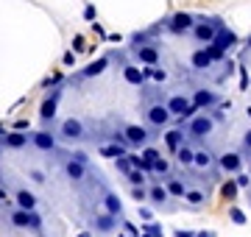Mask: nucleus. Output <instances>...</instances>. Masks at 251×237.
Returning a JSON list of instances; mask_svg holds the SVG:
<instances>
[{
  "label": "nucleus",
  "instance_id": "45",
  "mask_svg": "<svg viewBox=\"0 0 251 237\" xmlns=\"http://www.w3.org/2000/svg\"><path fill=\"white\" fill-rule=\"evenodd\" d=\"M137 212H140V218H143V220H151V218H153V212L148 210V207H140Z\"/></svg>",
  "mask_w": 251,
  "mask_h": 237
},
{
  "label": "nucleus",
  "instance_id": "18",
  "mask_svg": "<svg viewBox=\"0 0 251 237\" xmlns=\"http://www.w3.org/2000/svg\"><path fill=\"white\" fill-rule=\"evenodd\" d=\"M64 173H67V179H70V182H81V179L87 176V165L70 156V159H67V165H64Z\"/></svg>",
  "mask_w": 251,
  "mask_h": 237
},
{
  "label": "nucleus",
  "instance_id": "48",
  "mask_svg": "<svg viewBox=\"0 0 251 237\" xmlns=\"http://www.w3.org/2000/svg\"><path fill=\"white\" fill-rule=\"evenodd\" d=\"M73 159H78V162H84V165L90 162V156L84 154V151H75V154H73Z\"/></svg>",
  "mask_w": 251,
  "mask_h": 237
},
{
  "label": "nucleus",
  "instance_id": "28",
  "mask_svg": "<svg viewBox=\"0 0 251 237\" xmlns=\"http://www.w3.org/2000/svg\"><path fill=\"white\" fill-rule=\"evenodd\" d=\"M103 207H106V212H112V215H120V212H123V204H120V198H117L115 192H106V195H103Z\"/></svg>",
  "mask_w": 251,
  "mask_h": 237
},
{
  "label": "nucleus",
  "instance_id": "57",
  "mask_svg": "<svg viewBox=\"0 0 251 237\" xmlns=\"http://www.w3.org/2000/svg\"><path fill=\"white\" fill-rule=\"evenodd\" d=\"M249 201H251V198H249Z\"/></svg>",
  "mask_w": 251,
  "mask_h": 237
},
{
  "label": "nucleus",
  "instance_id": "21",
  "mask_svg": "<svg viewBox=\"0 0 251 237\" xmlns=\"http://www.w3.org/2000/svg\"><path fill=\"white\" fill-rule=\"evenodd\" d=\"M31 140H34V145L39 148V151H53L56 148V137L50 134V131H36Z\"/></svg>",
  "mask_w": 251,
  "mask_h": 237
},
{
  "label": "nucleus",
  "instance_id": "36",
  "mask_svg": "<svg viewBox=\"0 0 251 237\" xmlns=\"http://www.w3.org/2000/svg\"><path fill=\"white\" fill-rule=\"evenodd\" d=\"M11 223H14V226H28V212L25 210H17L14 215H11Z\"/></svg>",
  "mask_w": 251,
  "mask_h": 237
},
{
  "label": "nucleus",
  "instance_id": "19",
  "mask_svg": "<svg viewBox=\"0 0 251 237\" xmlns=\"http://www.w3.org/2000/svg\"><path fill=\"white\" fill-rule=\"evenodd\" d=\"M212 42H218V45L226 47V50H232V47L237 45V34H234L232 28L221 25V28H218V34H215V39H212Z\"/></svg>",
  "mask_w": 251,
  "mask_h": 237
},
{
  "label": "nucleus",
  "instance_id": "42",
  "mask_svg": "<svg viewBox=\"0 0 251 237\" xmlns=\"http://www.w3.org/2000/svg\"><path fill=\"white\" fill-rule=\"evenodd\" d=\"M84 47L87 45H84V37H81V34L78 37H73V50H84Z\"/></svg>",
  "mask_w": 251,
  "mask_h": 237
},
{
  "label": "nucleus",
  "instance_id": "52",
  "mask_svg": "<svg viewBox=\"0 0 251 237\" xmlns=\"http://www.w3.org/2000/svg\"><path fill=\"white\" fill-rule=\"evenodd\" d=\"M78 237H92V235H90V232H81V235H78Z\"/></svg>",
  "mask_w": 251,
  "mask_h": 237
},
{
  "label": "nucleus",
  "instance_id": "30",
  "mask_svg": "<svg viewBox=\"0 0 251 237\" xmlns=\"http://www.w3.org/2000/svg\"><path fill=\"white\" fill-rule=\"evenodd\" d=\"M237 190H240V187H237V182H234V179H229V182L221 184V195H224L226 201H234V198H237Z\"/></svg>",
  "mask_w": 251,
  "mask_h": 237
},
{
  "label": "nucleus",
  "instance_id": "26",
  "mask_svg": "<svg viewBox=\"0 0 251 237\" xmlns=\"http://www.w3.org/2000/svg\"><path fill=\"white\" fill-rule=\"evenodd\" d=\"M17 204H20V210L31 212V210H36V195L34 192H28V190H20L17 192Z\"/></svg>",
  "mask_w": 251,
  "mask_h": 237
},
{
  "label": "nucleus",
  "instance_id": "10",
  "mask_svg": "<svg viewBox=\"0 0 251 237\" xmlns=\"http://www.w3.org/2000/svg\"><path fill=\"white\" fill-rule=\"evenodd\" d=\"M196 170H218V156L209 148H196V159H193Z\"/></svg>",
  "mask_w": 251,
  "mask_h": 237
},
{
  "label": "nucleus",
  "instance_id": "4",
  "mask_svg": "<svg viewBox=\"0 0 251 237\" xmlns=\"http://www.w3.org/2000/svg\"><path fill=\"white\" fill-rule=\"evenodd\" d=\"M224 25V20L221 17H196V25H193V39H196L198 45H206V42H212L218 34V28Z\"/></svg>",
  "mask_w": 251,
  "mask_h": 237
},
{
  "label": "nucleus",
  "instance_id": "1",
  "mask_svg": "<svg viewBox=\"0 0 251 237\" xmlns=\"http://www.w3.org/2000/svg\"><path fill=\"white\" fill-rule=\"evenodd\" d=\"M165 103H168V109H171V115L176 120H179V126H184V123H187L190 118H196L198 112V106L196 103H193V98H187V95H181V92H173L171 98L165 100Z\"/></svg>",
  "mask_w": 251,
  "mask_h": 237
},
{
  "label": "nucleus",
  "instance_id": "35",
  "mask_svg": "<svg viewBox=\"0 0 251 237\" xmlns=\"http://www.w3.org/2000/svg\"><path fill=\"white\" fill-rule=\"evenodd\" d=\"M131 198L137 201V204H143V201H148V187H131Z\"/></svg>",
  "mask_w": 251,
  "mask_h": 237
},
{
  "label": "nucleus",
  "instance_id": "23",
  "mask_svg": "<svg viewBox=\"0 0 251 237\" xmlns=\"http://www.w3.org/2000/svg\"><path fill=\"white\" fill-rule=\"evenodd\" d=\"M106 67H109V59H106V56H100L98 62H92L90 67H84V73H81V75H84V78H95V75H100Z\"/></svg>",
  "mask_w": 251,
  "mask_h": 237
},
{
  "label": "nucleus",
  "instance_id": "34",
  "mask_svg": "<svg viewBox=\"0 0 251 237\" xmlns=\"http://www.w3.org/2000/svg\"><path fill=\"white\" fill-rule=\"evenodd\" d=\"M115 167L120 170V173H128V170H131V159H128V154L117 156V159H115Z\"/></svg>",
  "mask_w": 251,
  "mask_h": 237
},
{
  "label": "nucleus",
  "instance_id": "46",
  "mask_svg": "<svg viewBox=\"0 0 251 237\" xmlns=\"http://www.w3.org/2000/svg\"><path fill=\"white\" fill-rule=\"evenodd\" d=\"M31 179H34L36 184H42L45 182V173H42V170H31Z\"/></svg>",
  "mask_w": 251,
  "mask_h": 237
},
{
  "label": "nucleus",
  "instance_id": "50",
  "mask_svg": "<svg viewBox=\"0 0 251 237\" xmlns=\"http://www.w3.org/2000/svg\"><path fill=\"white\" fill-rule=\"evenodd\" d=\"M196 237H215V232H196Z\"/></svg>",
  "mask_w": 251,
  "mask_h": 237
},
{
  "label": "nucleus",
  "instance_id": "29",
  "mask_svg": "<svg viewBox=\"0 0 251 237\" xmlns=\"http://www.w3.org/2000/svg\"><path fill=\"white\" fill-rule=\"evenodd\" d=\"M184 201H190L193 207H204V204H206V192H204V190H196V187H193V190L187 187V192H184Z\"/></svg>",
  "mask_w": 251,
  "mask_h": 237
},
{
  "label": "nucleus",
  "instance_id": "25",
  "mask_svg": "<svg viewBox=\"0 0 251 237\" xmlns=\"http://www.w3.org/2000/svg\"><path fill=\"white\" fill-rule=\"evenodd\" d=\"M143 75H145V81H148V78H153L156 84H165V81H168V73H165V70H159L156 64H145V67H143Z\"/></svg>",
  "mask_w": 251,
  "mask_h": 237
},
{
  "label": "nucleus",
  "instance_id": "16",
  "mask_svg": "<svg viewBox=\"0 0 251 237\" xmlns=\"http://www.w3.org/2000/svg\"><path fill=\"white\" fill-rule=\"evenodd\" d=\"M95 232H100V235H109V232H115L117 229V215H112V212H103V215H95Z\"/></svg>",
  "mask_w": 251,
  "mask_h": 237
},
{
  "label": "nucleus",
  "instance_id": "20",
  "mask_svg": "<svg viewBox=\"0 0 251 237\" xmlns=\"http://www.w3.org/2000/svg\"><path fill=\"white\" fill-rule=\"evenodd\" d=\"M165 187H168V192H171V198H184V192H187V184L173 173L165 179Z\"/></svg>",
  "mask_w": 251,
  "mask_h": 237
},
{
  "label": "nucleus",
  "instance_id": "43",
  "mask_svg": "<svg viewBox=\"0 0 251 237\" xmlns=\"http://www.w3.org/2000/svg\"><path fill=\"white\" fill-rule=\"evenodd\" d=\"M243 151H249V154H251V128L243 134Z\"/></svg>",
  "mask_w": 251,
  "mask_h": 237
},
{
  "label": "nucleus",
  "instance_id": "11",
  "mask_svg": "<svg viewBox=\"0 0 251 237\" xmlns=\"http://www.w3.org/2000/svg\"><path fill=\"white\" fill-rule=\"evenodd\" d=\"M59 134L64 140H84V123L78 118H67L62 123V128H59Z\"/></svg>",
  "mask_w": 251,
  "mask_h": 237
},
{
  "label": "nucleus",
  "instance_id": "8",
  "mask_svg": "<svg viewBox=\"0 0 251 237\" xmlns=\"http://www.w3.org/2000/svg\"><path fill=\"white\" fill-rule=\"evenodd\" d=\"M218 170L221 173H240L243 170V154L240 151H224L218 156Z\"/></svg>",
  "mask_w": 251,
  "mask_h": 237
},
{
  "label": "nucleus",
  "instance_id": "33",
  "mask_svg": "<svg viewBox=\"0 0 251 237\" xmlns=\"http://www.w3.org/2000/svg\"><path fill=\"white\" fill-rule=\"evenodd\" d=\"M229 220L237 223V226H243V223H246V212H243L240 207H229Z\"/></svg>",
  "mask_w": 251,
  "mask_h": 237
},
{
  "label": "nucleus",
  "instance_id": "56",
  "mask_svg": "<svg viewBox=\"0 0 251 237\" xmlns=\"http://www.w3.org/2000/svg\"><path fill=\"white\" fill-rule=\"evenodd\" d=\"M145 237H153V235H145Z\"/></svg>",
  "mask_w": 251,
  "mask_h": 237
},
{
  "label": "nucleus",
  "instance_id": "17",
  "mask_svg": "<svg viewBox=\"0 0 251 237\" xmlns=\"http://www.w3.org/2000/svg\"><path fill=\"white\" fill-rule=\"evenodd\" d=\"M173 156H176V165H181V167H193V159H196V148L190 145V140H187L184 145H179L176 151H173Z\"/></svg>",
  "mask_w": 251,
  "mask_h": 237
},
{
  "label": "nucleus",
  "instance_id": "22",
  "mask_svg": "<svg viewBox=\"0 0 251 237\" xmlns=\"http://www.w3.org/2000/svg\"><path fill=\"white\" fill-rule=\"evenodd\" d=\"M98 154H100V156H106V159H117V156L128 154V148L117 145V142H106V145H100V148H98Z\"/></svg>",
  "mask_w": 251,
  "mask_h": 237
},
{
  "label": "nucleus",
  "instance_id": "15",
  "mask_svg": "<svg viewBox=\"0 0 251 237\" xmlns=\"http://www.w3.org/2000/svg\"><path fill=\"white\" fill-rule=\"evenodd\" d=\"M123 81L131 84V87H145V75L140 70V64H123Z\"/></svg>",
  "mask_w": 251,
  "mask_h": 237
},
{
  "label": "nucleus",
  "instance_id": "51",
  "mask_svg": "<svg viewBox=\"0 0 251 237\" xmlns=\"http://www.w3.org/2000/svg\"><path fill=\"white\" fill-rule=\"evenodd\" d=\"M0 198H3V201H6V204H9V198H6V192H3V190H0Z\"/></svg>",
  "mask_w": 251,
  "mask_h": 237
},
{
  "label": "nucleus",
  "instance_id": "27",
  "mask_svg": "<svg viewBox=\"0 0 251 237\" xmlns=\"http://www.w3.org/2000/svg\"><path fill=\"white\" fill-rule=\"evenodd\" d=\"M56 98H59V90H56L53 95L42 103V112H39V115H42V120H53L56 118Z\"/></svg>",
  "mask_w": 251,
  "mask_h": 237
},
{
  "label": "nucleus",
  "instance_id": "13",
  "mask_svg": "<svg viewBox=\"0 0 251 237\" xmlns=\"http://www.w3.org/2000/svg\"><path fill=\"white\" fill-rule=\"evenodd\" d=\"M162 140H165L168 151L173 154L179 145H184V142H187V134H184V128H181V126H173V128H168V131L162 134Z\"/></svg>",
  "mask_w": 251,
  "mask_h": 237
},
{
  "label": "nucleus",
  "instance_id": "41",
  "mask_svg": "<svg viewBox=\"0 0 251 237\" xmlns=\"http://www.w3.org/2000/svg\"><path fill=\"white\" fill-rule=\"evenodd\" d=\"M95 17H98V11H95V6H92V3H87V6H84V20H90V23H92Z\"/></svg>",
  "mask_w": 251,
  "mask_h": 237
},
{
  "label": "nucleus",
  "instance_id": "14",
  "mask_svg": "<svg viewBox=\"0 0 251 237\" xmlns=\"http://www.w3.org/2000/svg\"><path fill=\"white\" fill-rule=\"evenodd\" d=\"M190 67H193V70H198V73H204V70H209V67H212V56L206 53V47H198V50H193V53H190Z\"/></svg>",
  "mask_w": 251,
  "mask_h": 237
},
{
  "label": "nucleus",
  "instance_id": "49",
  "mask_svg": "<svg viewBox=\"0 0 251 237\" xmlns=\"http://www.w3.org/2000/svg\"><path fill=\"white\" fill-rule=\"evenodd\" d=\"M176 237H196V232H187V229H176Z\"/></svg>",
  "mask_w": 251,
  "mask_h": 237
},
{
  "label": "nucleus",
  "instance_id": "37",
  "mask_svg": "<svg viewBox=\"0 0 251 237\" xmlns=\"http://www.w3.org/2000/svg\"><path fill=\"white\" fill-rule=\"evenodd\" d=\"M28 229H34V232H39V229H42V218L36 215V210L28 212Z\"/></svg>",
  "mask_w": 251,
  "mask_h": 237
},
{
  "label": "nucleus",
  "instance_id": "2",
  "mask_svg": "<svg viewBox=\"0 0 251 237\" xmlns=\"http://www.w3.org/2000/svg\"><path fill=\"white\" fill-rule=\"evenodd\" d=\"M181 128H184V134H187L190 142H204V140L212 134L215 120H212V115H196V118H190Z\"/></svg>",
  "mask_w": 251,
  "mask_h": 237
},
{
  "label": "nucleus",
  "instance_id": "6",
  "mask_svg": "<svg viewBox=\"0 0 251 237\" xmlns=\"http://www.w3.org/2000/svg\"><path fill=\"white\" fill-rule=\"evenodd\" d=\"M193 103H196L201 112H212L221 103V95H218L215 90H209V87H198V90H193Z\"/></svg>",
  "mask_w": 251,
  "mask_h": 237
},
{
  "label": "nucleus",
  "instance_id": "38",
  "mask_svg": "<svg viewBox=\"0 0 251 237\" xmlns=\"http://www.w3.org/2000/svg\"><path fill=\"white\" fill-rule=\"evenodd\" d=\"M234 182H237V187L243 190V187H249L251 184V173H243L240 170V173H234Z\"/></svg>",
  "mask_w": 251,
  "mask_h": 237
},
{
  "label": "nucleus",
  "instance_id": "55",
  "mask_svg": "<svg viewBox=\"0 0 251 237\" xmlns=\"http://www.w3.org/2000/svg\"><path fill=\"white\" fill-rule=\"evenodd\" d=\"M249 167H251V154H249Z\"/></svg>",
  "mask_w": 251,
  "mask_h": 237
},
{
  "label": "nucleus",
  "instance_id": "53",
  "mask_svg": "<svg viewBox=\"0 0 251 237\" xmlns=\"http://www.w3.org/2000/svg\"><path fill=\"white\" fill-rule=\"evenodd\" d=\"M246 45H249V50H251V37H249V39H246Z\"/></svg>",
  "mask_w": 251,
  "mask_h": 237
},
{
  "label": "nucleus",
  "instance_id": "44",
  "mask_svg": "<svg viewBox=\"0 0 251 237\" xmlns=\"http://www.w3.org/2000/svg\"><path fill=\"white\" fill-rule=\"evenodd\" d=\"M62 62L67 64V67H70V64H75V53H73V50H67V53L62 56Z\"/></svg>",
  "mask_w": 251,
  "mask_h": 237
},
{
  "label": "nucleus",
  "instance_id": "47",
  "mask_svg": "<svg viewBox=\"0 0 251 237\" xmlns=\"http://www.w3.org/2000/svg\"><path fill=\"white\" fill-rule=\"evenodd\" d=\"M123 229H126V232H128V235H131V237H137V235H140V232H137V226H134V223H126V220H123Z\"/></svg>",
  "mask_w": 251,
  "mask_h": 237
},
{
  "label": "nucleus",
  "instance_id": "39",
  "mask_svg": "<svg viewBox=\"0 0 251 237\" xmlns=\"http://www.w3.org/2000/svg\"><path fill=\"white\" fill-rule=\"evenodd\" d=\"M143 156H145V159H148V162L153 165V159H156V156H162V154H159V151H156L153 145H145V148H143Z\"/></svg>",
  "mask_w": 251,
  "mask_h": 237
},
{
  "label": "nucleus",
  "instance_id": "32",
  "mask_svg": "<svg viewBox=\"0 0 251 237\" xmlns=\"http://www.w3.org/2000/svg\"><path fill=\"white\" fill-rule=\"evenodd\" d=\"M28 142L25 134H20V131H11V134H6V145L9 148H23Z\"/></svg>",
  "mask_w": 251,
  "mask_h": 237
},
{
  "label": "nucleus",
  "instance_id": "5",
  "mask_svg": "<svg viewBox=\"0 0 251 237\" xmlns=\"http://www.w3.org/2000/svg\"><path fill=\"white\" fill-rule=\"evenodd\" d=\"M193 25H196V14H190V11H176L173 17L165 20V28H168L171 34H176V37L190 34V31H193Z\"/></svg>",
  "mask_w": 251,
  "mask_h": 237
},
{
  "label": "nucleus",
  "instance_id": "7",
  "mask_svg": "<svg viewBox=\"0 0 251 237\" xmlns=\"http://www.w3.org/2000/svg\"><path fill=\"white\" fill-rule=\"evenodd\" d=\"M126 131V140H128V145L131 148H145L148 142H151V128L148 126H137V123H128V126L123 128Z\"/></svg>",
  "mask_w": 251,
  "mask_h": 237
},
{
  "label": "nucleus",
  "instance_id": "54",
  "mask_svg": "<svg viewBox=\"0 0 251 237\" xmlns=\"http://www.w3.org/2000/svg\"><path fill=\"white\" fill-rule=\"evenodd\" d=\"M246 115H249V118H251V106H249V109H246Z\"/></svg>",
  "mask_w": 251,
  "mask_h": 237
},
{
  "label": "nucleus",
  "instance_id": "3",
  "mask_svg": "<svg viewBox=\"0 0 251 237\" xmlns=\"http://www.w3.org/2000/svg\"><path fill=\"white\" fill-rule=\"evenodd\" d=\"M171 109H168V103H162V100H153V103H148L145 106V123H148V128H153V131H162V128L171 126Z\"/></svg>",
  "mask_w": 251,
  "mask_h": 237
},
{
  "label": "nucleus",
  "instance_id": "40",
  "mask_svg": "<svg viewBox=\"0 0 251 237\" xmlns=\"http://www.w3.org/2000/svg\"><path fill=\"white\" fill-rule=\"evenodd\" d=\"M143 229L148 232V235H153V237H165V232H162L156 223H143Z\"/></svg>",
  "mask_w": 251,
  "mask_h": 237
},
{
  "label": "nucleus",
  "instance_id": "9",
  "mask_svg": "<svg viewBox=\"0 0 251 237\" xmlns=\"http://www.w3.org/2000/svg\"><path fill=\"white\" fill-rule=\"evenodd\" d=\"M131 53L140 64H159V47L156 42H145V45H137L131 47Z\"/></svg>",
  "mask_w": 251,
  "mask_h": 237
},
{
  "label": "nucleus",
  "instance_id": "24",
  "mask_svg": "<svg viewBox=\"0 0 251 237\" xmlns=\"http://www.w3.org/2000/svg\"><path fill=\"white\" fill-rule=\"evenodd\" d=\"M126 182L131 184V187H143V184H148L151 179H148V173H145V170H140V167H131V170L126 173Z\"/></svg>",
  "mask_w": 251,
  "mask_h": 237
},
{
  "label": "nucleus",
  "instance_id": "12",
  "mask_svg": "<svg viewBox=\"0 0 251 237\" xmlns=\"http://www.w3.org/2000/svg\"><path fill=\"white\" fill-rule=\"evenodd\" d=\"M148 201H151L153 207H165L171 201V192H168L165 182H151V187H148Z\"/></svg>",
  "mask_w": 251,
  "mask_h": 237
},
{
  "label": "nucleus",
  "instance_id": "31",
  "mask_svg": "<svg viewBox=\"0 0 251 237\" xmlns=\"http://www.w3.org/2000/svg\"><path fill=\"white\" fill-rule=\"evenodd\" d=\"M204 47H206V53L212 56V62H224L226 59V47H221L218 42H206Z\"/></svg>",
  "mask_w": 251,
  "mask_h": 237
}]
</instances>
